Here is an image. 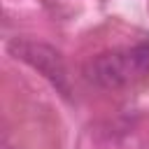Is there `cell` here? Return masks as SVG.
I'll return each mask as SVG.
<instances>
[{
    "label": "cell",
    "instance_id": "cell-2",
    "mask_svg": "<svg viewBox=\"0 0 149 149\" xmlns=\"http://www.w3.org/2000/svg\"><path fill=\"white\" fill-rule=\"evenodd\" d=\"M7 51L16 58L28 63L33 70H37L44 79H49L58 93L70 95V81H68V70L61 58V54L44 42L28 40V37H14L7 42Z\"/></svg>",
    "mask_w": 149,
    "mask_h": 149
},
{
    "label": "cell",
    "instance_id": "cell-1",
    "mask_svg": "<svg viewBox=\"0 0 149 149\" xmlns=\"http://www.w3.org/2000/svg\"><path fill=\"white\" fill-rule=\"evenodd\" d=\"M149 74V40L130 49H114L98 54L84 65V77L98 88H121Z\"/></svg>",
    "mask_w": 149,
    "mask_h": 149
}]
</instances>
